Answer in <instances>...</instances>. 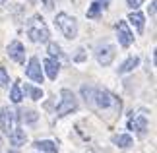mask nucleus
<instances>
[{"mask_svg":"<svg viewBox=\"0 0 157 153\" xmlns=\"http://www.w3.org/2000/svg\"><path fill=\"white\" fill-rule=\"evenodd\" d=\"M27 35L33 43H47L49 41V27L45 25L43 17L41 16H33L31 20L27 21Z\"/></svg>","mask_w":157,"mask_h":153,"instance_id":"nucleus-1","label":"nucleus"},{"mask_svg":"<svg viewBox=\"0 0 157 153\" xmlns=\"http://www.w3.org/2000/svg\"><path fill=\"white\" fill-rule=\"evenodd\" d=\"M54 23L60 27V31L64 33L66 39H76L78 37V23L74 17H70L68 14H64V12H60V14H56V20H54Z\"/></svg>","mask_w":157,"mask_h":153,"instance_id":"nucleus-2","label":"nucleus"},{"mask_svg":"<svg viewBox=\"0 0 157 153\" xmlns=\"http://www.w3.org/2000/svg\"><path fill=\"white\" fill-rule=\"evenodd\" d=\"M93 103L99 109H109L111 105H114L117 109H120V101L113 93H109L107 89H93Z\"/></svg>","mask_w":157,"mask_h":153,"instance_id":"nucleus-3","label":"nucleus"},{"mask_svg":"<svg viewBox=\"0 0 157 153\" xmlns=\"http://www.w3.org/2000/svg\"><path fill=\"white\" fill-rule=\"evenodd\" d=\"M60 97H62V99H60V105L56 107V116H64L72 111H76L78 103H76V97L70 89H62L60 91Z\"/></svg>","mask_w":157,"mask_h":153,"instance_id":"nucleus-4","label":"nucleus"},{"mask_svg":"<svg viewBox=\"0 0 157 153\" xmlns=\"http://www.w3.org/2000/svg\"><path fill=\"white\" fill-rule=\"evenodd\" d=\"M14 120H16V113L10 111V107H4L2 113H0V130H2L4 136L14 130Z\"/></svg>","mask_w":157,"mask_h":153,"instance_id":"nucleus-5","label":"nucleus"},{"mask_svg":"<svg viewBox=\"0 0 157 153\" xmlns=\"http://www.w3.org/2000/svg\"><path fill=\"white\" fill-rule=\"evenodd\" d=\"M147 126H149V122H147L146 114H136L134 118H130V122H128V128L134 130L140 138H144L147 134Z\"/></svg>","mask_w":157,"mask_h":153,"instance_id":"nucleus-6","label":"nucleus"},{"mask_svg":"<svg viewBox=\"0 0 157 153\" xmlns=\"http://www.w3.org/2000/svg\"><path fill=\"white\" fill-rule=\"evenodd\" d=\"M117 37H118L120 47L126 48V47L132 45L134 35H132V31H130V27H128V23H126V21H118V23H117Z\"/></svg>","mask_w":157,"mask_h":153,"instance_id":"nucleus-7","label":"nucleus"},{"mask_svg":"<svg viewBox=\"0 0 157 153\" xmlns=\"http://www.w3.org/2000/svg\"><path fill=\"white\" fill-rule=\"evenodd\" d=\"M25 76L31 78L35 83H43V72H41V64H39V58L37 56L29 58L27 68H25Z\"/></svg>","mask_w":157,"mask_h":153,"instance_id":"nucleus-8","label":"nucleus"},{"mask_svg":"<svg viewBox=\"0 0 157 153\" xmlns=\"http://www.w3.org/2000/svg\"><path fill=\"white\" fill-rule=\"evenodd\" d=\"M8 56L14 60V62H17V64L25 62V48H23V45L20 41H12L8 45Z\"/></svg>","mask_w":157,"mask_h":153,"instance_id":"nucleus-9","label":"nucleus"},{"mask_svg":"<svg viewBox=\"0 0 157 153\" xmlns=\"http://www.w3.org/2000/svg\"><path fill=\"white\" fill-rule=\"evenodd\" d=\"M114 60V47L113 45H103L97 48V62L101 66H109Z\"/></svg>","mask_w":157,"mask_h":153,"instance_id":"nucleus-10","label":"nucleus"},{"mask_svg":"<svg viewBox=\"0 0 157 153\" xmlns=\"http://www.w3.org/2000/svg\"><path fill=\"white\" fill-rule=\"evenodd\" d=\"M10 143L12 145H25V142H27V134H25V130H21V128H14L10 134Z\"/></svg>","mask_w":157,"mask_h":153,"instance_id":"nucleus-11","label":"nucleus"},{"mask_svg":"<svg viewBox=\"0 0 157 153\" xmlns=\"http://www.w3.org/2000/svg\"><path fill=\"white\" fill-rule=\"evenodd\" d=\"M35 149H39L43 153H56L58 145L54 142H51V140H39V142H35Z\"/></svg>","mask_w":157,"mask_h":153,"instance_id":"nucleus-12","label":"nucleus"},{"mask_svg":"<svg viewBox=\"0 0 157 153\" xmlns=\"http://www.w3.org/2000/svg\"><path fill=\"white\" fill-rule=\"evenodd\" d=\"M45 72H47V76H49L51 79H56V76H58V70H60V66H58V62L54 58H45Z\"/></svg>","mask_w":157,"mask_h":153,"instance_id":"nucleus-13","label":"nucleus"},{"mask_svg":"<svg viewBox=\"0 0 157 153\" xmlns=\"http://www.w3.org/2000/svg\"><path fill=\"white\" fill-rule=\"evenodd\" d=\"M128 21L134 23L138 33H144V27H146V17H144V14H140V12H132V14L128 16Z\"/></svg>","mask_w":157,"mask_h":153,"instance_id":"nucleus-14","label":"nucleus"},{"mask_svg":"<svg viewBox=\"0 0 157 153\" xmlns=\"http://www.w3.org/2000/svg\"><path fill=\"white\" fill-rule=\"evenodd\" d=\"M138 64H140V58H138V56H130L128 60L122 62V66L118 68V72H120V74H128V72H132L134 68H138Z\"/></svg>","mask_w":157,"mask_h":153,"instance_id":"nucleus-15","label":"nucleus"},{"mask_svg":"<svg viewBox=\"0 0 157 153\" xmlns=\"http://www.w3.org/2000/svg\"><path fill=\"white\" fill-rule=\"evenodd\" d=\"M113 143L126 149V147L132 145V136H128V134H117V136H113Z\"/></svg>","mask_w":157,"mask_h":153,"instance_id":"nucleus-16","label":"nucleus"},{"mask_svg":"<svg viewBox=\"0 0 157 153\" xmlns=\"http://www.w3.org/2000/svg\"><path fill=\"white\" fill-rule=\"evenodd\" d=\"M10 99H12V103H20V101L23 99V95H21V87H20V82H16L14 85H12Z\"/></svg>","mask_w":157,"mask_h":153,"instance_id":"nucleus-17","label":"nucleus"},{"mask_svg":"<svg viewBox=\"0 0 157 153\" xmlns=\"http://www.w3.org/2000/svg\"><path fill=\"white\" fill-rule=\"evenodd\" d=\"M23 89H25V93L31 97L33 101H39L41 97H43V89H39V87H29V85H25Z\"/></svg>","mask_w":157,"mask_h":153,"instance_id":"nucleus-18","label":"nucleus"},{"mask_svg":"<svg viewBox=\"0 0 157 153\" xmlns=\"http://www.w3.org/2000/svg\"><path fill=\"white\" fill-rule=\"evenodd\" d=\"M101 10H103V6H101V2H93L91 6H89V10H87V17H99L101 14Z\"/></svg>","mask_w":157,"mask_h":153,"instance_id":"nucleus-19","label":"nucleus"},{"mask_svg":"<svg viewBox=\"0 0 157 153\" xmlns=\"http://www.w3.org/2000/svg\"><path fill=\"white\" fill-rule=\"evenodd\" d=\"M20 120H23V122H35V120H37V113H35V111H21L20 113Z\"/></svg>","mask_w":157,"mask_h":153,"instance_id":"nucleus-20","label":"nucleus"},{"mask_svg":"<svg viewBox=\"0 0 157 153\" xmlns=\"http://www.w3.org/2000/svg\"><path fill=\"white\" fill-rule=\"evenodd\" d=\"M82 95H83L86 101L93 103V87H91V85H82Z\"/></svg>","mask_w":157,"mask_h":153,"instance_id":"nucleus-21","label":"nucleus"},{"mask_svg":"<svg viewBox=\"0 0 157 153\" xmlns=\"http://www.w3.org/2000/svg\"><path fill=\"white\" fill-rule=\"evenodd\" d=\"M49 54H51V58H54V56H62V51H60V47L56 45V43H49Z\"/></svg>","mask_w":157,"mask_h":153,"instance_id":"nucleus-22","label":"nucleus"},{"mask_svg":"<svg viewBox=\"0 0 157 153\" xmlns=\"http://www.w3.org/2000/svg\"><path fill=\"white\" fill-rule=\"evenodd\" d=\"M8 83H10L8 72H6V68H0V87H6Z\"/></svg>","mask_w":157,"mask_h":153,"instance_id":"nucleus-23","label":"nucleus"},{"mask_svg":"<svg viewBox=\"0 0 157 153\" xmlns=\"http://www.w3.org/2000/svg\"><path fill=\"white\" fill-rule=\"evenodd\" d=\"M74 60L76 62H83V60H86V51H83V48H78V54L74 56Z\"/></svg>","mask_w":157,"mask_h":153,"instance_id":"nucleus-24","label":"nucleus"},{"mask_svg":"<svg viewBox=\"0 0 157 153\" xmlns=\"http://www.w3.org/2000/svg\"><path fill=\"white\" fill-rule=\"evenodd\" d=\"M126 2H128V6H132V8H138V6H142L144 4V0H126Z\"/></svg>","mask_w":157,"mask_h":153,"instance_id":"nucleus-25","label":"nucleus"},{"mask_svg":"<svg viewBox=\"0 0 157 153\" xmlns=\"http://www.w3.org/2000/svg\"><path fill=\"white\" fill-rule=\"evenodd\" d=\"M155 4H157L155 0H153L151 4H149V16H151V17H155Z\"/></svg>","mask_w":157,"mask_h":153,"instance_id":"nucleus-26","label":"nucleus"},{"mask_svg":"<svg viewBox=\"0 0 157 153\" xmlns=\"http://www.w3.org/2000/svg\"><path fill=\"white\" fill-rule=\"evenodd\" d=\"M99 2H101V6H107L109 2H111V0H99Z\"/></svg>","mask_w":157,"mask_h":153,"instance_id":"nucleus-27","label":"nucleus"},{"mask_svg":"<svg viewBox=\"0 0 157 153\" xmlns=\"http://www.w3.org/2000/svg\"><path fill=\"white\" fill-rule=\"evenodd\" d=\"M8 153H17V151H16V149H12V151H8Z\"/></svg>","mask_w":157,"mask_h":153,"instance_id":"nucleus-28","label":"nucleus"},{"mask_svg":"<svg viewBox=\"0 0 157 153\" xmlns=\"http://www.w3.org/2000/svg\"><path fill=\"white\" fill-rule=\"evenodd\" d=\"M4 2H6V0H0V6H2V4H4Z\"/></svg>","mask_w":157,"mask_h":153,"instance_id":"nucleus-29","label":"nucleus"}]
</instances>
